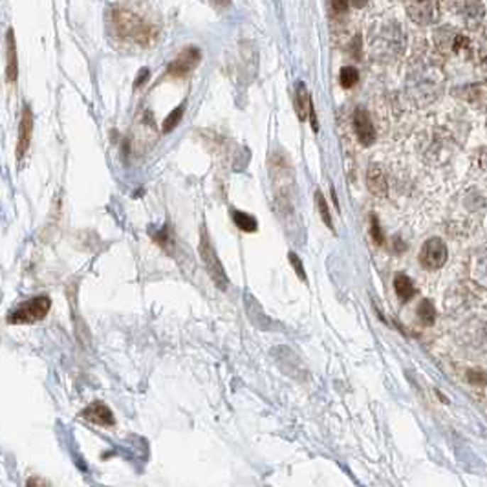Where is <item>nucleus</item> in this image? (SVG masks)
<instances>
[{
	"instance_id": "obj_18",
	"label": "nucleus",
	"mask_w": 487,
	"mask_h": 487,
	"mask_svg": "<svg viewBox=\"0 0 487 487\" xmlns=\"http://www.w3.org/2000/svg\"><path fill=\"white\" fill-rule=\"evenodd\" d=\"M315 200H317V207H319V213H321V218L322 222L327 224L330 229H334V226H332V218H330V211H328V202L324 200V196H322V192L315 191Z\"/></svg>"
},
{
	"instance_id": "obj_13",
	"label": "nucleus",
	"mask_w": 487,
	"mask_h": 487,
	"mask_svg": "<svg viewBox=\"0 0 487 487\" xmlns=\"http://www.w3.org/2000/svg\"><path fill=\"white\" fill-rule=\"evenodd\" d=\"M8 68H6V77H8L9 83H13L17 79V48H15V37L13 31L8 30Z\"/></svg>"
},
{
	"instance_id": "obj_15",
	"label": "nucleus",
	"mask_w": 487,
	"mask_h": 487,
	"mask_svg": "<svg viewBox=\"0 0 487 487\" xmlns=\"http://www.w3.org/2000/svg\"><path fill=\"white\" fill-rule=\"evenodd\" d=\"M417 319H420L423 324H427V327L436 321V310L429 299H423L422 302H420V306H417Z\"/></svg>"
},
{
	"instance_id": "obj_17",
	"label": "nucleus",
	"mask_w": 487,
	"mask_h": 487,
	"mask_svg": "<svg viewBox=\"0 0 487 487\" xmlns=\"http://www.w3.org/2000/svg\"><path fill=\"white\" fill-rule=\"evenodd\" d=\"M359 81V72L354 66H344L339 74V83L343 88H352Z\"/></svg>"
},
{
	"instance_id": "obj_12",
	"label": "nucleus",
	"mask_w": 487,
	"mask_h": 487,
	"mask_svg": "<svg viewBox=\"0 0 487 487\" xmlns=\"http://www.w3.org/2000/svg\"><path fill=\"white\" fill-rule=\"evenodd\" d=\"M394 292H396L398 299L401 302H409L416 295V288H414L412 280L407 275H396V278H394Z\"/></svg>"
},
{
	"instance_id": "obj_19",
	"label": "nucleus",
	"mask_w": 487,
	"mask_h": 487,
	"mask_svg": "<svg viewBox=\"0 0 487 487\" xmlns=\"http://www.w3.org/2000/svg\"><path fill=\"white\" fill-rule=\"evenodd\" d=\"M370 233H372V239H374V242L378 244V246H381L383 244V231H381V227H379V222H378V218L376 217H372L370 218Z\"/></svg>"
},
{
	"instance_id": "obj_6",
	"label": "nucleus",
	"mask_w": 487,
	"mask_h": 487,
	"mask_svg": "<svg viewBox=\"0 0 487 487\" xmlns=\"http://www.w3.org/2000/svg\"><path fill=\"white\" fill-rule=\"evenodd\" d=\"M200 50L195 48V46H189V48L183 50L176 59L169 65V74L174 77H183V75L191 74L192 70L198 66L200 62Z\"/></svg>"
},
{
	"instance_id": "obj_2",
	"label": "nucleus",
	"mask_w": 487,
	"mask_h": 487,
	"mask_svg": "<svg viewBox=\"0 0 487 487\" xmlns=\"http://www.w3.org/2000/svg\"><path fill=\"white\" fill-rule=\"evenodd\" d=\"M50 308H52V300L50 297L40 295L35 299L22 302L18 308L8 315L9 324H30V322H37L48 315Z\"/></svg>"
},
{
	"instance_id": "obj_11",
	"label": "nucleus",
	"mask_w": 487,
	"mask_h": 487,
	"mask_svg": "<svg viewBox=\"0 0 487 487\" xmlns=\"http://www.w3.org/2000/svg\"><path fill=\"white\" fill-rule=\"evenodd\" d=\"M295 110H297V116H299L300 121H305V119L310 116V112L313 110L312 99H310V94H308V90H306L305 83L297 84Z\"/></svg>"
},
{
	"instance_id": "obj_5",
	"label": "nucleus",
	"mask_w": 487,
	"mask_h": 487,
	"mask_svg": "<svg viewBox=\"0 0 487 487\" xmlns=\"http://www.w3.org/2000/svg\"><path fill=\"white\" fill-rule=\"evenodd\" d=\"M405 9H407L410 21L420 24V26H429L439 18L442 6L438 2H412V4L405 6Z\"/></svg>"
},
{
	"instance_id": "obj_4",
	"label": "nucleus",
	"mask_w": 487,
	"mask_h": 487,
	"mask_svg": "<svg viewBox=\"0 0 487 487\" xmlns=\"http://www.w3.org/2000/svg\"><path fill=\"white\" fill-rule=\"evenodd\" d=\"M420 264L425 270H439L444 268L445 262H447V246L442 239L438 236H432V239L427 240L422 246V251H420Z\"/></svg>"
},
{
	"instance_id": "obj_9",
	"label": "nucleus",
	"mask_w": 487,
	"mask_h": 487,
	"mask_svg": "<svg viewBox=\"0 0 487 487\" xmlns=\"http://www.w3.org/2000/svg\"><path fill=\"white\" fill-rule=\"evenodd\" d=\"M366 183H368V189H370V192H372V195L379 196V198L387 196V189H388L387 174H385V170H383L381 165L374 163V165L368 167V174H366Z\"/></svg>"
},
{
	"instance_id": "obj_22",
	"label": "nucleus",
	"mask_w": 487,
	"mask_h": 487,
	"mask_svg": "<svg viewBox=\"0 0 487 487\" xmlns=\"http://www.w3.org/2000/svg\"><path fill=\"white\" fill-rule=\"evenodd\" d=\"M28 487H44V483L37 478H31L30 482H28Z\"/></svg>"
},
{
	"instance_id": "obj_8",
	"label": "nucleus",
	"mask_w": 487,
	"mask_h": 487,
	"mask_svg": "<svg viewBox=\"0 0 487 487\" xmlns=\"http://www.w3.org/2000/svg\"><path fill=\"white\" fill-rule=\"evenodd\" d=\"M31 128H33V119H31L30 106H24L22 110L21 126H18V143H17V158L22 160L26 154L28 147L31 143Z\"/></svg>"
},
{
	"instance_id": "obj_3",
	"label": "nucleus",
	"mask_w": 487,
	"mask_h": 487,
	"mask_svg": "<svg viewBox=\"0 0 487 487\" xmlns=\"http://www.w3.org/2000/svg\"><path fill=\"white\" fill-rule=\"evenodd\" d=\"M200 255H202V258H204L205 268H207L209 275H211V278H213V283L217 284L220 290H227V275H226V271H224L220 261H218L217 253H214L213 244H211V240H209L205 229L202 231Z\"/></svg>"
},
{
	"instance_id": "obj_16",
	"label": "nucleus",
	"mask_w": 487,
	"mask_h": 487,
	"mask_svg": "<svg viewBox=\"0 0 487 487\" xmlns=\"http://www.w3.org/2000/svg\"><path fill=\"white\" fill-rule=\"evenodd\" d=\"M183 112H185V104H180V106H176V109L169 114V118L163 121V126H161L163 134H169V132H173L174 128L178 126V123L182 121Z\"/></svg>"
},
{
	"instance_id": "obj_1",
	"label": "nucleus",
	"mask_w": 487,
	"mask_h": 487,
	"mask_svg": "<svg viewBox=\"0 0 487 487\" xmlns=\"http://www.w3.org/2000/svg\"><path fill=\"white\" fill-rule=\"evenodd\" d=\"M114 22H116L118 33L123 35V37H131V39H134L139 44H148L154 40L153 28L147 26L141 18H138L136 13L119 9V11L114 13Z\"/></svg>"
},
{
	"instance_id": "obj_21",
	"label": "nucleus",
	"mask_w": 487,
	"mask_h": 487,
	"mask_svg": "<svg viewBox=\"0 0 487 487\" xmlns=\"http://www.w3.org/2000/svg\"><path fill=\"white\" fill-rule=\"evenodd\" d=\"M332 8L335 9V11H339V13H343L344 9L348 8L346 2H332Z\"/></svg>"
},
{
	"instance_id": "obj_7",
	"label": "nucleus",
	"mask_w": 487,
	"mask_h": 487,
	"mask_svg": "<svg viewBox=\"0 0 487 487\" xmlns=\"http://www.w3.org/2000/svg\"><path fill=\"white\" fill-rule=\"evenodd\" d=\"M354 131H356L357 139L363 147H370L374 143L376 131L374 125H372V119H370V114L365 109H357L354 112Z\"/></svg>"
},
{
	"instance_id": "obj_10",
	"label": "nucleus",
	"mask_w": 487,
	"mask_h": 487,
	"mask_svg": "<svg viewBox=\"0 0 487 487\" xmlns=\"http://www.w3.org/2000/svg\"><path fill=\"white\" fill-rule=\"evenodd\" d=\"M84 420L92 423H97V425H114V416L110 412V409L103 403H94L90 405L88 409H84L83 412Z\"/></svg>"
},
{
	"instance_id": "obj_14",
	"label": "nucleus",
	"mask_w": 487,
	"mask_h": 487,
	"mask_svg": "<svg viewBox=\"0 0 487 487\" xmlns=\"http://www.w3.org/2000/svg\"><path fill=\"white\" fill-rule=\"evenodd\" d=\"M233 220H235L236 227H240L246 233H255L258 227L257 218L251 217V214L244 213V211H233Z\"/></svg>"
},
{
	"instance_id": "obj_20",
	"label": "nucleus",
	"mask_w": 487,
	"mask_h": 487,
	"mask_svg": "<svg viewBox=\"0 0 487 487\" xmlns=\"http://www.w3.org/2000/svg\"><path fill=\"white\" fill-rule=\"evenodd\" d=\"M290 262H292L293 270H295V273L299 275V278L302 280V283H306V273H305V268H302V262H300V258L297 257L295 253H290Z\"/></svg>"
}]
</instances>
